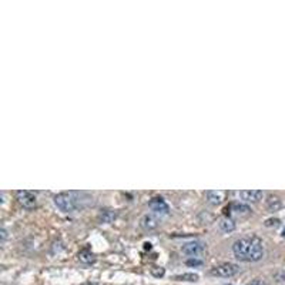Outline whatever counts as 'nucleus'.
Segmentation results:
<instances>
[{"instance_id":"nucleus-1","label":"nucleus","mask_w":285,"mask_h":285,"mask_svg":"<svg viewBox=\"0 0 285 285\" xmlns=\"http://www.w3.org/2000/svg\"><path fill=\"white\" fill-rule=\"evenodd\" d=\"M232 252L239 261L257 262L264 257V242L257 235L244 237L232 244Z\"/></svg>"},{"instance_id":"nucleus-2","label":"nucleus","mask_w":285,"mask_h":285,"mask_svg":"<svg viewBox=\"0 0 285 285\" xmlns=\"http://www.w3.org/2000/svg\"><path fill=\"white\" fill-rule=\"evenodd\" d=\"M53 203L56 205L57 208L64 213V214H68V213H73L76 208H77V201L74 198V194L71 193H60L55 195L53 198Z\"/></svg>"},{"instance_id":"nucleus-3","label":"nucleus","mask_w":285,"mask_h":285,"mask_svg":"<svg viewBox=\"0 0 285 285\" xmlns=\"http://www.w3.org/2000/svg\"><path fill=\"white\" fill-rule=\"evenodd\" d=\"M239 273V267L237 264H232V262H224V264H220L214 267L210 274L214 275V277H221V278H229V277H234Z\"/></svg>"},{"instance_id":"nucleus-4","label":"nucleus","mask_w":285,"mask_h":285,"mask_svg":"<svg viewBox=\"0 0 285 285\" xmlns=\"http://www.w3.org/2000/svg\"><path fill=\"white\" fill-rule=\"evenodd\" d=\"M16 197L19 200L20 205H23L24 208L27 210H32L37 204V198H36V194L33 191H27V190H20L16 193Z\"/></svg>"},{"instance_id":"nucleus-5","label":"nucleus","mask_w":285,"mask_h":285,"mask_svg":"<svg viewBox=\"0 0 285 285\" xmlns=\"http://www.w3.org/2000/svg\"><path fill=\"white\" fill-rule=\"evenodd\" d=\"M182 252L188 257H198L204 252V244L200 241H188L182 245Z\"/></svg>"},{"instance_id":"nucleus-6","label":"nucleus","mask_w":285,"mask_h":285,"mask_svg":"<svg viewBox=\"0 0 285 285\" xmlns=\"http://www.w3.org/2000/svg\"><path fill=\"white\" fill-rule=\"evenodd\" d=\"M150 205V208H151V211H154L156 214H169V211H170V207L169 204L166 203V200L163 198V197H154V198H151V201L148 203Z\"/></svg>"},{"instance_id":"nucleus-7","label":"nucleus","mask_w":285,"mask_h":285,"mask_svg":"<svg viewBox=\"0 0 285 285\" xmlns=\"http://www.w3.org/2000/svg\"><path fill=\"white\" fill-rule=\"evenodd\" d=\"M226 197V193L221 191V190H210L205 193V198H207V203L211 205H220L223 203Z\"/></svg>"},{"instance_id":"nucleus-8","label":"nucleus","mask_w":285,"mask_h":285,"mask_svg":"<svg viewBox=\"0 0 285 285\" xmlns=\"http://www.w3.org/2000/svg\"><path fill=\"white\" fill-rule=\"evenodd\" d=\"M239 195L247 203H258L260 200H262L264 193L261 190H245V191H241Z\"/></svg>"},{"instance_id":"nucleus-9","label":"nucleus","mask_w":285,"mask_h":285,"mask_svg":"<svg viewBox=\"0 0 285 285\" xmlns=\"http://www.w3.org/2000/svg\"><path fill=\"white\" fill-rule=\"evenodd\" d=\"M267 208L271 211V213H275V211H280L281 210V207H283V201H281V198L278 197V195H268L267 197Z\"/></svg>"},{"instance_id":"nucleus-10","label":"nucleus","mask_w":285,"mask_h":285,"mask_svg":"<svg viewBox=\"0 0 285 285\" xmlns=\"http://www.w3.org/2000/svg\"><path fill=\"white\" fill-rule=\"evenodd\" d=\"M140 224H141V227L144 228V229H147V231L156 229V228L159 227V221H157V218L154 216H151V214H146V216L143 217L141 221H140Z\"/></svg>"},{"instance_id":"nucleus-11","label":"nucleus","mask_w":285,"mask_h":285,"mask_svg":"<svg viewBox=\"0 0 285 285\" xmlns=\"http://www.w3.org/2000/svg\"><path fill=\"white\" fill-rule=\"evenodd\" d=\"M218 227L220 229L223 231V232H232V231H235V223H234V220L232 218H229V217H224V218H221L220 220V223H218Z\"/></svg>"},{"instance_id":"nucleus-12","label":"nucleus","mask_w":285,"mask_h":285,"mask_svg":"<svg viewBox=\"0 0 285 285\" xmlns=\"http://www.w3.org/2000/svg\"><path fill=\"white\" fill-rule=\"evenodd\" d=\"M79 260H80V262H83V264H93V262L96 261V255L91 252L90 250H81L79 252Z\"/></svg>"},{"instance_id":"nucleus-13","label":"nucleus","mask_w":285,"mask_h":285,"mask_svg":"<svg viewBox=\"0 0 285 285\" xmlns=\"http://www.w3.org/2000/svg\"><path fill=\"white\" fill-rule=\"evenodd\" d=\"M232 213L237 216H247V214H250L251 210L248 205L235 203V204H232Z\"/></svg>"},{"instance_id":"nucleus-14","label":"nucleus","mask_w":285,"mask_h":285,"mask_svg":"<svg viewBox=\"0 0 285 285\" xmlns=\"http://www.w3.org/2000/svg\"><path fill=\"white\" fill-rule=\"evenodd\" d=\"M114 218H115V213L114 211H110V210H106V211H103L100 217H99V220L104 223V224H110V223H113Z\"/></svg>"},{"instance_id":"nucleus-15","label":"nucleus","mask_w":285,"mask_h":285,"mask_svg":"<svg viewBox=\"0 0 285 285\" xmlns=\"http://www.w3.org/2000/svg\"><path fill=\"white\" fill-rule=\"evenodd\" d=\"M175 280L177 281H188V283H195V281H198V275L197 274H181V275H177L175 277Z\"/></svg>"},{"instance_id":"nucleus-16","label":"nucleus","mask_w":285,"mask_h":285,"mask_svg":"<svg viewBox=\"0 0 285 285\" xmlns=\"http://www.w3.org/2000/svg\"><path fill=\"white\" fill-rule=\"evenodd\" d=\"M164 274H166V270H164L163 267H153V268H151V275H154L156 278L164 277Z\"/></svg>"},{"instance_id":"nucleus-17","label":"nucleus","mask_w":285,"mask_h":285,"mask_svg":"<svg viewBox=\"0 0 285 285\" xmlns=\"http://www.w3.org/2000/svg\"><path fill=\"white\" fill-rule=\"evenodd\" d=\"M280 226V220L278 218H268L265 221V227H278Z\"/></svg>"},{"instance_id":"nucleus-18","label":"nucleus","mask_w":285,"mask_h":285,"mask_svg":"<svg viewBox=\"0 0 285 285\" xmlns=\"http://www.w3.org/2000/svg\"><path fill=\"white\" fill-rule=\"evenodd\" d=\"M247 285H268L265 281H262V280H252L251 283H248Z\"/></svg>"},{"instance_id":"nucleus-19","label":"nucleus","mask_w":285,"mask_h":285,"mask_svg":"<svg viewBox=\"0 0 285 285\" xmlns=\"http://www.w3.org/2000/svg\"><path fill=\"white\" fill-rule=\"evenodd\" d=\"M7 234H9V232H7V229H6L4 227L1 228V241H3V242L7 239Z\"/></svg>"},{"instance_id":"nucleus-20","label":"nucleus","mask_w":285,"mask_h":285,"mask_svg":"<svg viewBox=\"0 0 285 285\" xmlns=\"http://www.w3.org/2000/svg\"><path fill=\"white\" fill-rule=\"evenodd\" d=\"M187 265H201L203 262L201 261H197V260H188V261L185 262Z\"/></svg>"},{"instance_id":"nucleus-21","label":"nucleus","mask_w":285,"mask_h":285,"mask_svg":"<svg viewBox=\"0 0 285 285\" xmlns=\"http://www.w3.org/2000/svg\"><path fill=\"white\" fill-rule=\"evenodd\" d=\"M283 237L285 238V227H284V229H283Z\"/></svg>"},{"instance_id":"nucleus-22","label":"nucleus","mask_w":285,"mask_h":285,"mask_svg":"<svg viewBox=\"0 0 285 285\" xmlns=\"http://www.w3.org/2000/svg\"><path fill=\"white\" fill-rule=\"evenodd\" d=\"M228 285H231V284H228Z\"/></svg>"}]
</instances>
